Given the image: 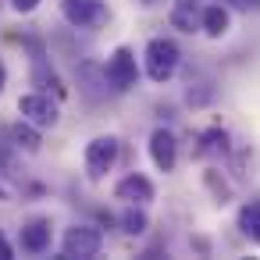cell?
Instances as JSON below:
<instances>
[{
	"label": "cell",
	"instance_id": "obj_6",
	"mask_svg": "<svg viewBox=\"0 0 260 260\" xmlns=\"http://www.w3.org/2000/svg\"><path fill=\"white\" fill-rule=\"evenodd\" d=\"M18 114L25 121H32L36 128H47V125L57 121V104L50 96H43V93H29V96L18 100Z\"/></svg>",
	"mask_w": 260,
	"mask_h": 260
},
{
	"label": "cell",
	"instance_id": "obj_11",
	"mask_svg": "<svg viewBox=\"0 0 260 260\" xmlns=\"http://www.w3.org/2000/svg\"><path fill=\"white\" fill-rule=\"evenodd\" d=\"M239 228H242V235H246L249 242L260 246V203H246V207L239 210Z\"/></svg>",
	"mask_w": 260,
	"mask_h": 260
},
{
	"label": "cell",
	"instance_id": "obj_9",
	"mask_svg": "<svg viewBox=\"0 0 260 260\" xmlns=\"http://www.w3.org/2000/svg\"><path fill=\"white\" fill-rule=\"evenodd\" d=\"M22 249L25 253H47L50 249V221L36 217L22 228Z\"/></svg>",
	"mask_w": 260,
	"mask_h": 260
},
{
	"label": "cell",
	"instance_id": "obj_7",
	"mask_svg": "<svg viewBox=\"0 0 260 260\" xmlns=\"http://www.w3.org/2000/svg\"><path fill=\"white\" fill-rule=\"evenodd\" d=\"M150 160L157 164V171H175V164H178V139L168 128H157L150 136Z\"/></svg>",
	"mask_w": 260,
	"mask_h": 260
},
{
	"label": "cell",
	"instance_id": "obj_14",
	"mask_svg": "<svg viewBox=\"0 0 260 260\" xmlns=\"http://www.w3.org/2000/svg\"><path fill=\"white\" fill-rule=\"evenodd\" d=\"M121 224H125L128 235H143V232H146V214H143V210H125Z\"/></svg>",
	"mask_w": 260,
	"mask_h": 260
},
{
	"label": "cell",
	"instance_id": "obj_13",
	"mask_svg": "<svg viewBox=\"0 0 260 260\" xmlns=\"http://www.w3.org/2000/svg\"><path fill=\"white\" fill-rule=\"evenodd\" d=\"M11 139H15V146H22V150H29V153H36L40 150V136H36V125L32 121H18L15 128H11Z\"/></svg>",
	"mask_w": 260,
	"mask_h": 260
},
{
	"label": "cell",
	"instance_id": "obj_15",
	"mask_svg": "<svg viewBox=\"0 0 260 260\" xmlns=\"http://www.w3.org/2000/svg\"><path fill=\"white\" fill-rule=\"evenodd\" d=\"M228 8H235V11H256L260 8V0H224Z\"/></svg>",
	"mask_w": 260,
	"mask_h": 260
},
{
	"label": "cell",
	"instance_id": "obj_2",
	"mask_svg": "<svg viewBox=\"0 0 260 260\" xmlns=\"http://www.w3.org/2000/svg\"><path fill=\"white\" fill-rule=\"evenodd\" d=\"M104 249V232L93 228V224H72L64 232V242H61V253L68 260H93L100 256Z\"/></svg>",
	"mask_w": 260,
	"mask_h": 260
},
{
	"label": "cell",
	"instance_id": "obj_5",
	"mask_svg": "<svg viewBox=\"0 0 260 260\" xmlns=\"http://www.w3.org/2000/svg\"><path fill=\"white\" fill-rule=\"evenodd\" d=\"M107 82L114 86V89H132L136 86V79H139V68H136V54L128 50V47H118L114 54H111V61H107Z\"/></svg>",
	"mask_w": 260,
	"mask_h": 260
},
{
	"label": "cell",
	"instance_id": "obj_19",
	"mask_svg": "<svg viewBox=\"0 0 260 260\" xmlns=\"http://www.w3.org/2000/svg\"><path fill=\"white\" fill-rule=\"evenodd\" d=\"M0 200H8V189H4V185H0Z\"/></svg>",
	"mask_w": 260,
	"mask_h": 260
},
{
	"label": "cell",
	"instance_id": "obj_16",
	"mask_svg": "<svg viewBox=\"0 0 260 260\" xmlns=\"http://www.w3.org/2000/svg\"><path fill=\"white\" fill-rule=\"evenodd\" d=\"M11 8H15L18 15H29V11H36V8H40V0H11Z\"/></svg>",
	"mask_w": 260,
	"mask_h": 260
},
{
	"label": "cell",
	"instance_id": "obj_3",
	"mask_svg": "<svg viewBox=\"0 0 260 260\" xmlns=\"http://www.w3.org/2000/svg\"><path fill=\"white\" fill-rule=\"evenodd\" d=\"M114 160H118V139H114V136H96V139H89V146H86V175H89L93 182H100V178L114 168Z\"/></svg>",
	"mask_w": 260,
	"mask_h": 260
},
{
	"label": "cell",
	"instance_id": "obj_4",
	"mask_svg": "<svg viewBox=\"0 0 260 260\" xmlns=\"http://www.w3.org/2000/svg\"><path fill=\"white\" fill-rule=\"evenodd\" d=\"M61 15L75 29H93L107 22V4L104 0H61Z\"/></svg>",
	"mask_w": 260,
	"mask_h": 260
},
{
	"label": "cell",
	"instance_id": "obj_12",
	"mask_svg": "<svg viewBox=\"0 0 260 260\" xmlns=\"http://www.w3.org/2000/svg\"><path fill=\"white\" fill-rule=\"evenodd\" d=\"M196 11H200V0H178L175 11H171V22H175L182 32H192V29H196Z\"/></svg>",
	"mask_w": 260,
	"mask_h": 260
},
{
	"label": "cell",
	"instance_id": "obj_1",
	"mask_svg": "<svg viewBox=\"0 0 260 260\" xmlns=\"http://www.w3.org/2000/svg\"><path fill=\"white\" fill-rule=\"evenodd\" d=\"M143 61H146V75H150L153 82H168V79L178 72L182 50H178V43H175V40H164V36H157V40H150V43H146V54H143Z\"/></svg>",
	"mask_w": 260,
	"mask_h": 260
},
{
	"label": "cell",
	"instance_id": "obj_8",
	"mask_svg": "<svg viewBox=\"0 0 260 260\" xmlns=\"http://www.w3.org/2000/svg\"><path fill=\"white\" fill-rule=\"evenodd\" d=\"M114 196L128 207H146L153 200V182L146 175H125L118 185H114Z\"/></svg>",
	"mask_w": 260,
	"mask_h": 260
},
{
	"label": "cell",
	"instance_id": "obj_10",
	"mask_svg": "<svg viewBox=\"0 0 260 260\" xmlns=\"http://www.w3.org/2000/svg\"><path fill=\"white\" fill-rule=\"evenodd\" d=\"M200 25H203L207 36L221 40V36L228 32V25H232V18H228V4H210V8H203V11H200Z\"/></svg>",
	"mask_w": 260,
	"mask_h": 260
},
{
	"label": "cell",
	"instance_id": "obj_18",
	"mask_svg": "<svg viewBox=\"0 0 260 260\" xmlns=\"http://www.w3.org/2000/svg\"><path fill=\"white\" fill-rule=\"evenodd\" d=\"M8 86V68H4V61H0V89Z\"/></svg>",
	"mask_w": 260,
	"mask_h": 260
},
{
	"label": "cell",
	"instance_id": "obj_17",
	"mask_svg": "<svg viewBox=\"0 0 260 260\" xmlns=\"http://www.w3.org/2000/svg\"><path fill=\"white\" fill-rule=\"evenodd\" d=\"M0 260H15V249H11V242H8L4 232H0Z\"/></svg>",
	"mask_w": 260,
	"mask_h": 260
}]
</instances>
